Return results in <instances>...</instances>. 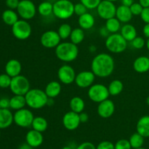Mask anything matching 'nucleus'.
<instances>
[{"label": "nucleus", "mask_w": 149, "mask_h": 149, "mask_svg": "<svg viewBox=\"0 0 149 149\" xmlns=\"http://www.w3.org/2000/svg\"><path fill=\"white\" fill-rule=\"evenodd\" d=\"M115 61L113 57L108 53L102 52L94 57L91 63V71L95 77L106 78L113 74Z\"/></svg>", "instance_id": "f257e3e1"}, {"label": "nucleus", "mask_w": 149, "mask_h": 149, "mask_svg": "<svg viewBox=\"0 0 149 149\" xmlns=\"http://www.w3.org/2000/svg\"><path fill=\"white\" fill-rule=\"evenodd\" d=\"M55 55L60 61L70 63L75 61L79 55V47L71 42H61L55 47Z\"/></svg>", "instance_id": "f03ea898"}, {"label": "nucleus", "mask_w": 149, "mask_h": 149, "mask_svg": "<svg viewBox=\"0 0 149 149\" xmlns=\"http://www.w3.org/2000/svg\"><path fill=\"white\" fill-rule=\"evenodd\" d=\"M26 106L30 109H41L47 106L48 97L45 90L40 89H30L29 92L25 95Z\"/></svg>", "instance_id": "7ed1b4c3"}, {"label": "nucleus", "mask_w": 149, "mask_h": 149, "mask_svg": "<svg viewBox=\"0 0 149 149\" xmlns=\"http://www.w3.org/2000/svg\"><path fill=\"white\" fill-rule=\"evenodd\" d=\"M74 14V4L71 0H57L53 4V15L60 20L69 19Z\"/></svg>", "instance_id": "20e7f679"}, {"label": "nucleus", "mask_w": 149, "mask_h": 149, "mask_svg": "<svg viewBox=\"0 0 149 149\" xmlns=\"http://www.w3.org/2000/svg\"><path fill=\"white\" fill-rule=\"evenodd\" d=\"M127 42L121 33H111L106 39L105 45L110 52L119 54L125 52L127 48Z\"/></svg>", "instance_id": "39448f33"}, {"label": "nucleus", "mask_w": 149, "mask_h": 149, "mask_svg": "<svg viewBox=\"0 0 149 149\" xmlns=\"http://www.w3.org/2000/svg\"><path fill=\"white\" fill-rule=\"evenodd\" d=\"M87 95L94 103H100V102L106 100L109 97V92L108 87L103 84H93L89 87Z\"/></svg>", "instance_id": "423d86ee"}, {"label": "nucleus", "mask_w": 149, "mask_h": 149, "mask_svg": "<svg viewBox=\"0 0 149 149\" xmlns=\"http://www.w3.org/2000/svg\"><path fill=\"white\" fill-rule=\"evenodd\" d=\"M12 33L18 40H26L31 35V26L27 20H18L12 26Z\"/></svg>", "instance_id": "0eeeda50"}, {"label": "nucleus", "mask_w": 149, "mask_h": 149, "mask_svg": "<svg viewBox=\"0 0 149 149\" xmlns=\"http://www.w3.org/2000/svg\"><path fill=\"white\" fill-rule=\"evenodd\" d=\"M10 89L14 95H25L30 90V82L26 77L18 75L12 78Z\"/></svg>", "instance_id": "6e6552de"}, {"label": "nucleus", "mask_w": 149, "mask_h": 149, "mask_svg": "<svg viewBox=\"0 0 149 149\" xmlns=\"http://www.w3.org/2000/svg\"><path fill=\"white\" fill-rule=\"evenodd\" d=\"M37 8L31 0H20L17 8V13L22 19L29 20L35 17Z\"/></svg>", "instance_id": "1a4fd4ad"}, {"label": "nucleus", "mask_w": 149, "mask_h": 149, "mask_svg": "<svg viewBox=\"0 0 149 149\" xmlns=\"http://www.w3.org/2000/svg\"><path fill=\"white\" fill-rule=\"evenodd\" d=\"M33 119L34 116L31 111L25 108L15 111L14 113V123L22 128L31 127Z\"/></svg>", "instance_id": "9d476101"}, {"label": "nucleus", "mask_w": 149, "mask_h": 149, "mask_svg": "<svg viewBox=\"0 0 149 149\" xmlns=\"http://www.w3.org/2000/svg\"><path fill=\"white\" fill-rule=\"evenodd\" d=\"M116 8L117 7L114 4V2L107 0H102L96 9L99 17L106 20L116 17Z\"/></svg>", "instance_id": "9b49d317"}, {"label": "nucleus", "mask_w": 149, "mask_h": 149, "mask_svg": "<svg viewBox=\"0 0 149 149\" xmlns=\"http://www.w3.org/2000/svg\"><path fill=\"white\" fill-rule=\"evenodd\" d=\"M61 39L58 31L49 30L44 32L40 37V43L44 47L47 49L55 48L60 43Z\"/></svg>", "instance_id": "f8f14e48"}, {"label": "nucleus", "mask_w": 149, "mask_h": 149, "mask_svg": "<svg viewBox=\"0 0 149 149\" xmlns=\"http://www.w3.org/2000/svg\"><path fill=\"white\" fill-rule=\"evenodd\" d=\"M76 71L72 66L68 64L61 65L58 71V78L63 84H71L75 81Z\"/></svg>", "instance_id": "ddd939ff"}, {"label": "nucleus", "mask_w": 149, "mask_h": 149, "mask_svg": "<svg viewBox=\"0 0 149 149\" xmlns=\"http://www.w3.org/2000/svg\"><path fill=\"white\" fill-rule=\"evenodd\" d=\"M95 75L92 71H82L77 74L75 83L80 88H89L94 83Z\"/></svg>", "instance_id": "4468645a"}, {"label": "nucleus", "mask_w": 149, "mask_h": 149, "mask_svg": "<svg viewBox=\"0 0 149 149\" xmlns=\"http://www.w3.org/2000/svg\"><path fill=\"white\" fill-rule=\"evenodd\" d=\"M80 124H81V122H80L79 113L70 111L63 115V125L64 127L68 130H75L79 127Z\"/></svg>", "instance_id": "2eb2a0df"}, {"label": "nucleus", "mask_w": 149, "mask_h": 149, "mask_svg": "<svg viewBox=\"0 0 149 149\" xmlns=\"http://www.w3.org/2000/svg\"><path fill=\"white\" fill-rule=\"evenodd\" d=\"M115 104L113 100L109 98L98 103L97 109V114L103 119H108L113 116L115 112Z\"/></svg>", "instance_id": "dca6fc26"}, {"label": "nucleus", "mask_w": 149, "mask_h": 149, "mask_svg": "<svg viewBox=\"0 0 149 149\" xmlns=\"http://www.w3.org/2000/svg\"><path fill=\"white\" fill-rule=\"evenodd\" d=\"M43 141L44 138L42 135V132L32 129L26 133V142L33 148L40 146Z\"/></svg>", "instance_id": "f3484780"}, {"label": "nucleus", "mask_w": 149, "mask_h": 149, "mask_svg": "<svg viewBox=\"0 0 149 149\" xmlns=\"http://www.w3.org/2000/svg\"><path fill=\"white\" fill-rule=\"evenodd\" d=\"M14 122V114L9 109H0V129L10 127Z\"/></svg>", "instance_id": "a211bd4d"}, {"label": "nucleus", "mask_w": 149, "mask_h": 149, "mask_svg": "<svg viewBox=\"0 0 149 149\" xmlns=\"http://www.w3.org/2000/svg\"><path fill=\"white\" fill-rule=\"evenodd\" d=\"M5 73L12 78L20 75L22 71V65L19 61L16 59H11L5 65Z\"/></svg>", "instance_id": "6ab92c4d"}, {"label": "nucleus", "mask_w": 149, "mask_h": 149, "mask_svg": "<svg viewBox=\"0 0 149 149\" xmlns=\"http://www.w3.org/2000/svg\"><path fill=\"white\" fill-rule=\"evenodd\" d=\"M133 15L131 13L130 7L120 5L116 8V17L122 23H128L132 18Z\"/></svg>", "instance_id": "aec40b11"}, {"label": "nucleus", "mask_w": 149, "mask_h": 149, "mask_svg": "<svg viewBox=\"0 0 149 149\" xmlns=\"http://www.w3.org/2000/svg\"><path fill=\"white\" fill-rule=\"evenodd\" d=\"M133 68L136 72L143 74L149 71V58L146 56H140L133 62Z\"/></svg>", "instance_id": "412c9836"}, {"label": "nucleus", "mask_w": 149, "mask_h": 149, "mask_svg": "<svg viewBox=\"0 0 149 149\" xmlns=\"http://www.w3.org/2000/svg\"><path fill=\"white\" fill-rule=\"evenodd\" d=\"M136 131L144 138H149V115H145L138 119Z\"/></svg>", "instance_id": "4be33fe9"}, {"label": "nucleus", "mask_w": 149, "mask_h": 149, "mask_svg": "<svg viewBox=\"0 0 149 149\" xmlns=\"http://www.w3.org/2000/svg\"><path fill=\"white\" fill-rule=\"evenodd\" d=\"M62 87L59 81H49L45 87V92L48 97L55 98L58 97L61 93Z\"/></svg>", "instance_id": "5701e85b"}, {"label": "nucleus", "mask_w": 149, "mask_h": 149, "mask_svg": "<svg viewBox=\"0 0 149 149\" xmlns=\"http://www.w3.org/2000/svg\"><path fill=\"white\" fill-rule=\"evenodd\" d=\"M95 23V20L94 16L90 13H86L82 15L79 16L78 24L83 30H90L94 26Z\"/></svg>", "instance_id": "b1692460"}, {"label": "nucleus", "mask_w": 149, "mask_h": 149, "mask_svg": "<svg viewBox=\"0 0 149 149\" xmlns=\"http://www.w3.org/2000/svg\"><path fill=\"white\" fill-rule=\"evenodd\" d=\"M121 34L127 42H131L137 36V30L135 26L130 23H125L121 28Z\"/></svg>", "instance_id": "393cba45"}, {"label": "nucleus", "mask_w": 149, "mask_h": 149, "mask_svg": "<svg viewBox=\"0 0 149 149\" xmlns=\"http://www.w3.org/2000/svg\"><path fill=\"white\" fill-rule=\"evenodd\" d=\"M18 14L16 13L15 10H10V9H7V10H4L1 15V18H2L3 22L5 23L7 26H13L18 19Z\"/></svg>", "instance_id": "a878e982"}, {"label": "nucleus", "mask_w": 149, "mask_h": 149, "mask_svg": "<svg viewBox=\"0 0 149 149\" xmlns=\"http://www.w3.org/2000/svg\"><path fill=\"white\" fill-rule=\"evenodd\" d=\"M26 106V101L25 95H14V96L10 99V109L14 111L20 110Z\"/></svg>", "instance_id": "bb28decb"}, {"label": "nucleus", "mask_w": 149, "mask_h": 149, "mask_svg": "<svg viewBox=\"0 0 149 149\" xmlns=\"http://www.w3.org/2000/svg\"><path fill=\"white\" fill-rule=\"evenodd\" d=\"M69 107L72 111L80 113L84 111V109H85V103L81 97H79V96H75L70 100Z\"/></svg>", "instance_id": "cd10ccee"}, {"label": "nucleus", "mask_w": 149, "mask_h": 149, "mask_svg": "<svg viewBox=\"0 0 149 149\" xmlns=\"http://www.w3.org/2000/svg\"><path fill=\"white\" fill-rule=\"evenodd\" d=\"M37 12L42 17H49L53 15V4L50 1H42L37 7Z\"/></svg>", "instance_id": "c85d7f7f"}, {"label": "nucleus", "mask_w": 149, "mask_h": 149, "mask_svg": "<svg viewBox=\"0 0 149 149\" xmlns=\"http://www.w3.org/2000/svg\"><path fill=\"white\" fill-rule=\"evenodd\" d=\"M124 89V84L122 81L119 79H115L111 81L110 84L108 86L109 94L112 96L119 95L122 93Z\"/></svg>", "instance_id": "c756f323"}, {"label": "nucleus", "mask_w": 149, "mask_h": 149, "mask_svg": "<svg viewBox=\"0 0 149 149\" xmlns=\"http://www.w3.org/2000/svg\"><path fill=\"white\" fill-rule=\"evenodd\" d=\"M32 129L40 132H43L47 130L48 127V122L45 118L42 116H36L33 119L31 125Z\"/></svg>", "instance_id": "7c9ffc66"}, {"label": "nucleus", "mask_w": 149, "mask_h": 149, "mask_svg": "<svg viewBox=\"0 0 149 149\" xmlns=\"http://www.w3.org/2000/svg\"><path fill=\"white\" fill-rule=\"evenodd\" d=\"M69 38L72 43L78 45L84 41L85 38V33H84V30L80 27L76 28L72 30Z\"/></svg>", "instance_id": "2f4dec72"}, {"label": "nucleus", "mask_w": 149, "mask_h": 149, "mask_svg": "<svg viewBox=\"0 0 149 149\" xmlns=\"http://www.w3.org/2000/svg\"><path fill=\"white\" fill-rule=\"evenodd\" d=\"M121 23H122L116 17H113L106 20L105 26L111 33H115L121 30Z\"/></svg>", "instance_id": "473e14b6"}, {"label": "nucleus", "mask_w": 149, "mask_h": 149, "mask_svg": "<svg viewBox=\"0 0 149 149\" xmlns=\"http://www.w3.org/2000/svg\"><path fill=\"white\" fill-rule=\"evenodd\" d=\"M144 139H145V138L138 132L132 134L129 139L130 143L132 148L136 149L143 147L144 144Z\"/></svg>", "instance_id": "72a5a7b5"}, {"label": "nucleus", "mask_w": 149, "mask_h": 149, "mask_svg": "<svg viewBox=\"0 0 149 149\" xmlns=\"http://www.w3.org/2000/svg\"><path fill=\"white\" fill-rule=\"evenodd\" d=\"M72 30L71 25L68 23H63L58 28V33L61 39H67L70 37Z\"/></svg>", "instance_id": "f704fd0d"}, {"label": "nucleus", "mask_w": 149, "mask_h": 149, "mask_svg": "<svg viewBox=\"0 0 149 149\" xmlns=\"http://www.w3.org/2000/svg\"><path fill=\"white\" fill-rule=\"evenodd\" d=\"M11 81L12 77H10L6 73L5 74H0V88H10Z\"/></svg>", "instance_id": "c9c22d12"}, {"label": "nucleus", "mask_w": 149, "mask_h": 149, "mask_svg": "<svg viewBox=\"0 0 149 149\" xmlns=\"http://www.w3.org/2000/svg\"><path fill=\"white\" fill-rule=\"evenodd\" d=\"M146 42L143 37L138 36L131 42L132 46L136 49H141L143 48L144 46L146 45Z\"/></svg>", "instance_id": "e433bc0d"}, {"label": "nucleus", "mask_w": 149, "mask_h": 149, "mask_svg": "<svg viewBox=\"0 0 149 149\" xmlns=\"http://www.w3.org/2000/svg\"><path fill=\"white\" fill-rule=\"evenodd\" d=\"M88 10H94L97 7L102 0H80Z\"/></svg>", "instance_id": "4c0bfd02"}, {"label": "nucleus", "mask_w": 149, "mask_h": 149, "mask_svg": "<svg viewBox=\"0 0 149 149\" xmlns=\"http://www.w3.org/2000/svg\"><path fill=\"white\" fill-rule=\"evenodd\" d=\"M115 149H132L129 140L121 139L119 140L114 144Z\"/></svg>", "instance_id": "58836bf2"}, {"label": "nucleus", "mask_w": 149, "mask_h": 149, "mask_svg": "<svg viewBox=\"0 0 149 149\" xmlns=\"http://www.w3.org/2000/svg\"><path fill=\"white\" fill-rule=\"evenodd\" d=\"M130 9L131 13H132L133 15L138 16L141 15V13H142L143 10V7L139 2H134L130 7Z\"/></svg>", "instance_id": "ea45409f"}, {"label": "nucleus", "mask_w": 149, "mask_h": 149, "mask_svg": "<svg viewBox=\"0 0 149 149\" xmlns=\"http://www.w3.org/2000/svg\"><path fill=\"white\" fill-rule=\"evenodd\" d=\"M87 10L88 9L81 2L77 3L76 4H74V14H76L77 15L81 16L85 14L86 13H87Z\"/></svg>", "instance_id": "a19ab883"}, {"label": "nucleus", "mask_w": 149, "mask_h": 149, "mask_svg": "<svg viewBox=\"0 0 149 149\" xmlns=\"http://www.w3.org/2000/svg\"><path fill=\"white\" fill-rule=\"evenodd\" d=\"M96 149H115L114 144L108 141H102L96 146Z\"/></svg>", "instance_id": "79ce46f5"}, {"label": "nucleus", "mask_w": 149, "mask_h": 149, "mask_svg": "<svg viewBox=\"0 0 149 149\" xmlns=\"http://www.w3.org/2000/svg\"><path fill=\"white\" fill-rule=\"evenodd\" d=\"M20 3V0H6V6L10 10H17L18 4Z\"/></svg>", "instance_id": "37998d69"}, {"label": "nucleus", "mask_w": 149, "mask_h": 149, "mask_svg": "<svg viewBox=\"0 0 149 149\" xmlns=\"http://www.w3.org/2000/svg\"><path fill=\"white\" fill-rule=\"evenodd\" d=\"M141 17L145 23H149V7H145L141 14Z\"/></svg>", "instance_id": "c03bdc74"}, {"label": "nucleus", "mask_w": 149, "mask_h": 149, "mask_svg": "<svg viewBox=\"0 0 149 149\" xmlns=\"http://www.w3.org/2000/svg\"><path fill=\"white\" fill-rule=\"evenodd\" d=\"M75 149H96V146L90 142H84L79 145Z\"/></svg>", "instance_id": "a18cd8bd"}, {"label": "nucleus", "mask_w": 149, "mask_h": 149, "mask_svg": "<svg viewBox=\"0 0 149 149\" xmlns=\"http://www.w3.org/2000/svg\"><path fill=\"white\" fill-rule=\"evenodd\" d=\"M0 106L1 109H10V99L5 97L0 99Z\"/></svg>", "instance_id": "49530a36"}, {"label": "nucleus", "mask_w": 149, "mask_h": 149, "mask_svg": "<svg viewBox=\"0 0 149 149\" xmlns=\"http://www.w3.org/2000/svg\"><path fill=\"white\" fill-rule=\"evenodd\" d=\"M99 32H100V35L102 37L107 38L111 34V33L109 31V30H108L106 26H103V27L100 28Z\"/></svg>", "instance_id": "de8ad7c7"}, {"label": "nucleus", "mask_w": 149, "mask_h": 149, "mask_svg": "<svg viewBox=\"0 0 149 149\" xmlns=\"http://www.w3.org/2000/svg\"><path fill=\"white\" fill-rule=\"evenodd\" d=\"M79 119L81 123H86V122H88L89 120V116L87 113H84V111L81 112V113H79Z\"/></svg>", "instance_id": "09e8293b"}, {"label": "nucleus", "mask_w": 149, "mask_h": 149, "mask_svg": "<svg viewBox=\"0 0 149 149\" xmlns=\"http://www.w3.org/2000/svg\"><path fill=\"white\" fill-rule=\"evenodd\" d=\"M143 33L144 36L147 39L149 38V23H145L143 28Z\"/></svg>", "instance_id": "8fccbe9b"}, {"label": "nucleus", "mask_w": 149, "mask_h": 149, "mask_svg": "<svg viewBox=\"0 0 149 149\" xmlns=\"http://www.w3.org/2000/svg\"><path fill=\"white\" fill-rule=\"evenodd\" d=\"M122 5L127 6V7H130L133 4V0H121Z\"/></svg>", "instance_id": "3c124183"}, {"label": "nucleus", "mask_w": 149, "mask_h": 149, "mask_svg": "<svg viewBox=\"0 0 149 149\" xmlns=\"http://www.w3.org/2000/svg\"><path fill=\"white\" fill-rule=\"evenodd\" d=\"M139 3L143 7V8L149 7V0H139Z\"/></svg>", "instance_id": "603ef678"}, {"label": "nucleus", "mask_w": 149, "mask_h": 149, "mask_svg": "<svg viewBox=\"0 0 149 149\" xmlns=\"http://www.w3.org/2000/svg\"><path fill=\"white\" fill-rule=\"evenodd\" d=\"M33 147L31 146L30 145L27 143H25L22 144L20 147H19V149H33Z\"/></svg>", "instance_id": "864d4df0"}, {"label": "nucleus", "mask_w": 149, "mask_h": 149, "mask_svg": "<svg viewBox=\"0 0 149 149\" xmlns=\"http://www.w3.org/2000/svg\"><path fill=\"white\" fill-rule=\"evenodd\" d=\"M54 104V98H51V97H48L47 100V106H52Z\"/></svg>", "instance_id": "5fc2aeb1"}, {"label": "nucleus", "mask_w": 149, "mask_h": 149, "mask_svg": "<svg viewBox=\"0 0 149 149\" xmlns=\"http://www.w3.org/2000/svg\"><path fill=\"white\" fill-rule=\"evenodd\" d=\"M96 49H97V47H96L95 45H90V47H89V50H90V52H95Z\"/></svg>", "instance_id": "6e6d98bb"}, {"label": "nucleus", "mask_w": 149, "mask_h": 149, "mask_svg": "<svg viewBox=\"0 0 149 149\" xmlns=\"http://www.w3.org/2000/svg\"><path fill=\"white\" fill-rule=\"evenodd\" d=\"M62 149H75V148H74L73 147H71V146H65L63 147Z\"/></svg>", "instance_id": "4d7b16f0"}, {"label": "nucleus", "mask_w": 149, "mask_h": 149, "mask_svg": "<svg viewBox=\"0 0 149 149\" xmlns=\"http://www.w3.org/2000/svg\"><path fill=\"white\" fill-rule=\"evenodd\" d=\"M146 46L147 49H148V50L149 51V38H148V39H147L146 43Z\"/></svg>", "instance_id": "13d9d810"}, {"label": "nucleus", "mask_w": 149, "mask_h": 149, "mask_svg": "<svg viewBox=\"0 0 149 149\" xmlns=\"http://www.w3.org/2000/svg\"><path fill=\"white\" fill-rule=\"evenodd\" d=\"M146 103H147V105L149 106V96H148L146 98Z\"/></svg>", "instance_id": "bf43d9fd"}, {"label": "nucleus", "mask_w": 149, "mask_h": 149, "mask_svg": "<svg viewBox=\"0 0 149 149\" xmlns=\"http://www.w3.org/2000/svg\"><path fill=\"white\" fill-rule=\"evenodd\" d=\"M107 1H112V2H115V1H119V0H107Z\"/></svg>", "instance_id": "052dcab7"}, {"label": "nucleus", "mask_w": 149, "mask_h": 149, "mask_svg": "<svg viewBox=\"0 0 149 149\" xmlns=\"http://www.w3.org/2000/svg\"><path fill=\"white\" fill-rule=\"evenodd\" d=\"M136 149H146L145 148H143V147H141V148H136Z\"/></svg>", "instance_id": "680f3d73"}, {"label": "nucleus", "mask_w": 149, "mask_h": 149, "mask_svg": "<svg viewBox=\"0 0 149 149\" xmlns=\"http://www.w3.org/2000/svg\"><path fill=\"white\" fill-rule=\"evenodd\" d=\"M0 137H1V129H0Z\"/></svg>", "instance_id": "e2e57ef3"}, {"label": "nucleus", "mask_w": 149, "mask_h": 149, "mask_svg": "<svg viewBox=\"0 0 149 149\" xmlns=\"http://www.w3.org/2000/svg\"><path fill=\"white\" fill-rule=\"evenodd\" d=\"M73 1H77V0H73Z\"/></svg>", "instance_id": "0e129e2a"}, {"label": "nucleus", "mask_w": 149, "mask_h": 149, "mask_svg": "<svg viewBox=\"0 0 149 149\" xmlns=\"http://www.w3.org/2000/svg\"><path fill=\"white\" fill-rule=\"evenodd\" d=\"M0 109H1V106H0Z\"/></svg>", "instance_id": "69168bd1"}]
</instances>
